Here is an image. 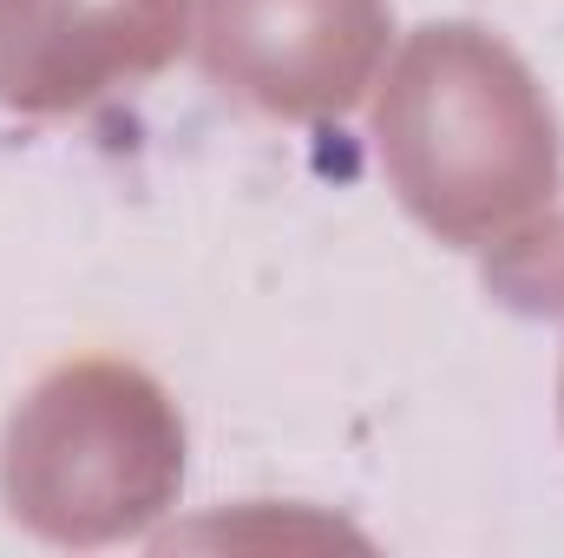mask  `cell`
Returning a JSON list of instances; mask_svg holds the SVG:
<instances>
[{"mask_svg": "<svg viewBox=\"0 0 564 558\" xmlns=\"http://www.w3.org/2000/svg\"><path fill=\"white\" fill-rule=\"evenodd\" d=\"M401 204L446 244H486L558 197V126L525 60L479 26L408 40L375 106Z\"/></svg>", "mask_w": 564, "mask_h": 558, "instance_id": "1", "label": "cell"}, {"mask_svg": "<svg viewBox=\"0 0 564 558\" xmlns=\"http://www.w3.org/2000/svg\"><path fill=\"white\" fill-rule=\"evenodd\" d=\"M184 433L158 382L126 362H66L7 427L0 486L13 519L46 539L99 546L139 533L177 493Z\"/></svg>", "mask_w": 564, "mask_h": 558, "instance_id": "2", "label": "cell"}, {"mask_svg": "<svg viewBox=\"0 0 564 558\" xmlns=\"http://www.w3.org/2000/svg\"><path fill=\"white\" fill-rule=\"evenodd\" d=\"M388 0H197L204 73L276 119H341L388 53Z\"/></svg>", "mask_w": 564, "mask_h": 558, "instance_id": "3", "label": "cell"}, {"mask_svg": "<svg viewBox=\"0 0 564 558\" xmlns=\"http://www.w3.org/2000/svg\"><path fill=\"white\" fill-rule=\"evenodd\" d=\"M191 0H0V106L53 119L184 53Z\"/></svg>", "mask_w": 564, "mask_h": 558, "instance_id": "4", "label": "cell"}]
</instances>
